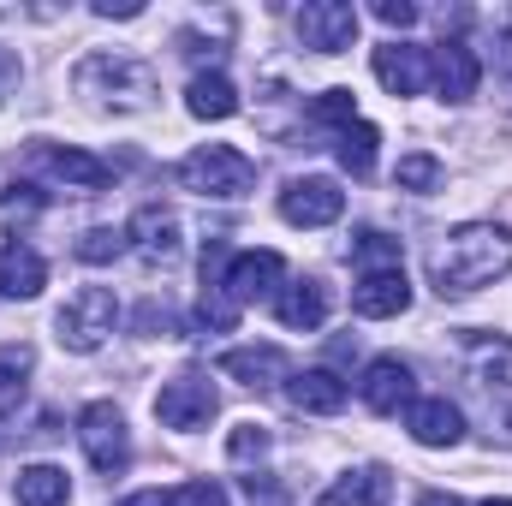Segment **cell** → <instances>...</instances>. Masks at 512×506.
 I'll return each mask as SVG.
<instances>
[{
  "label": "cell",
  "instance_id": "obj_1",
  "mask_svg": "<svg viewBox=\"0 0 512 506\" xmlns=\"http://www.w3.org/2000/svg\"><path fill=\"white\" fill-rule=\"evenodd\" d=\"M512 268V233L495 221H471L459 233H447V245L435 251V286L441 292H477L489 280H501Z\"/></svg>",
  "mask_w": 512,
  "mask_h": 506
},
{
  "label": "cell",
  "instance_id": "obj_2",
  "mask_svg": "<svg viewBox=\"0 0 512 506\" xmlns=\"http://www.w3.org/2000/svg\"><path fill=\"white\" fill-rule=\"evenodd\" d=\"M179 185L197 191V197H245L256 185V167L233 143H203V149H191L179 161Z\"/></svg>",
  "mask_w": 512,
  "mask_h": 506
},
{
  "label": "cell",
  "instance_id": "obj_3",
  "mask_svg": "<svg viewBox=\"0 0 512 506\" xmlns=\"http://www.w3.org/2000/svg\"><path fill=\"white\" fill-rule=\"evenodd\" d=\"M114 322H120V298H114L108 286H78V292L66 298V310L54 316L66 352H96V346L114 334Z\"/></svg>",
  "mask_w": 512,
  "mask_h": 506
},
{
  "label": "cell",
  "instance_id": "obj_4",
  "mask_svg": "<svg viewBox=\"0 0 512 506\" xmlns=\"http://www.w3.org/2000/svg\"><path fill=\"white\" fill-rule=\"evenodd\" d=\"M78 441H84V453H90V465H96L102 477L126 471L131 447H126V417H120V405H108V399L84 405V411H78Z\"/></svg>",
  "mask_w": 512,
  "mask_h": 506
},
{
  "label": "cell",
  "instance_id": "obj_5",
  "mask_svg": "<svg viewBox=\"0 0 512 506\" xmlns=\"http://www.w3.org/2000/svg\"><path fill=\"white\" fill-rule=\"evenodd\" d=\"M215 411H221V399H215V387L203 376H173L155 393V417H161L167 429H209Z\"/></svg>",
  "mask_w": 512,
  "mask_h": 506
},
{
  "label": "cell",
  "instance_id": "obj_6",
  "mask_svg": "<svg viewBox=\"0 0 512 506\" xmlns=\"http://www.w3.org/2000/svg\"><path fill=\"white\" fill-rule=\"evenodd\" d=\"M96 84H108V102H120V108H143V102L155 96V72H149V66H137V60H108V54H96V60L78 66V90H96Z\"/></svg>",
  "mask_w": 512,
  "mask_h": 506
},
{
  "label": "cell",
  "instance_id": "obj_7",
  "mask_svg": "<svg viewBox=\"0 0 512 506\" xmlns=\"http://www.w3.org/2000/svg\"><path fill=\"white\" fill-rule=\"evenodd\" d=\"M298 42L316 48V54L352 48V42H358V6H346V0H310V6L298 12Z\"/></svg>",
  "mask_w": 512,
  "mask_h": 506
},
{
  "label": "cell",
  "instance_id": "obj_8",
  "mask_svg": "<svg viewBox=\"0 0 512 506\" xmlns=\"http://www.w3.org/2000/svg\"><path fill=\"white\" fill-rule=\"evenodd\" d=\"M346 215V191L334 179H292L280 191V221L286 227H328Z\"/></svg>",
  "mask_w": 512,
  "mask_h": 506
},
{
  "label": "cell",
  "instance_id": "obj_9",
  "mask_svg": "<svg viewBox=\"0 0 512 506\" xmlns=\"http://www.w3.org/2000/svg\"><path fill=\"white\" fill-rule=\"evenodd\" d=\"M280 274H286V256L280 251H245L227 262V274H221L215 292H227L233 304H256V298H268L280 286Z\"/></svg>",
  "mask_w": 512,
  "mask_h": 506
},
{
  "label": "cell",
  "instance_id": "obj_10",
  "mask_svg": "<svg viewBox=\"0 0 512 506\" xmlns=\"http://www.w3.org/2000/svg\"><path fill=\"white\" fill-rule=\"evenodd\" d=\"M405 429H411L417 447H453V441L465 435V411H459L453 399L429 393V399H411V405H405Z\"/></svg>",
  "mask_w": 512,
  "mask_h": 506
},
{
  "label": "cell",
  "instance_id": "obj_11",
  "mask_svg": "<svg viewBox=\"0 0 512 506\" xmlns=\"http://www.w3.org/2000/svg\"><path fill=\"white\" fill-rule=\"evenodd\" d=\"M376 78L393 96H423V84H429V48H417V42H382L376 48Z\"/></svg>",
  "mask_w": 512,
  "mask_h": 506
},
{
  "label": "cell",
  "instance_id": "obj_12",
  "mask_svg": "<svg viewBox=\"0 0 512 506\" xmlns=\"http://www.w3.org/2000/svg\"><path fill=\"white\" fill-rule=\"evenodd\" d=\"M429 72H435V90H441L447 102H471V96H477V78H483V66H477V54H471L465 42H435Z\"/></svg>",
  "mask_w": 512,
  "mask_h": 506
},
{
  "label": "cell",
  "instance_id": "obj_13",
  "mask_svg": "<svg viewBox=\"0 0 512 506\" xmlns=\"http://www.w3.org/2000/svg\"><path fill=\"white\" fill-rule=\"evenodd\" d=\"M352 310H358L364 322H382V316H399V310H411V280H405V268L364 274V280L352 286Z\"/></svg>",
  "mask_w": 512,
  "mask_h": 506
},
{
  "label": "cell",
  "instance_id": "obj_14",
  "mask_svg": "<svg viewBox=\"0 0 512 506\" xmlns=\"http://www.w3.org/2000/svg\"><path fill=\"white\" fill-rule=\"evenodd\" d=\"M358 393H364V405L376 417H393L399 405H411V364L405 358H376L358 381Z\"/></svg>",
  "mask_w": 512,
  "mask_h": 506
},
{
  "label": "cell",
  "instance_id": "obj_15",
  "mask_svg": "<svg viewBox=\"0 0 512 506\" xmlns=\"http://www.w3.org/2000/svg\"><path fill=\"white\" fill-rule=\"evenodd\" d=\"M221 376L245 381V387H274L286 376V352L280 346H233V352H221Z\"/></svg>",
  "mask_w": 512,
  "mask_h": 506
},
{
  "label": "cell",
  "instance_id": "obj_16",
  "mask_svg": "<svg viewBox=\"0 0 512 506\" xmlns=\"http://www.w3.org/2000/svg\"><path fill=\"white\" fill-rule=\"evenodd\" d=\"M48 286V262L30 245H6L0 251V298H36Z\"/></svg>",
  "mask_w": 512,
  "mask_h": 506
},
{
  "label": "cell",
  "instance_id": "obj_17",
  "mask_svg": "<svg viewBox=\"0 0 512 506\" xmlns=\"http://www.w3.org/2000/svg\"><path fill=\"white\" fill-rule=\"evenodd\" d=\"M185 108H191L197 120H233V114H239V90H233L227 72H197L191 90H185Z\"/></svg>",
  "mask_w": 512,
  "mask_h": 506
},
{
  "label": "cell",
  "instance_id": "obj_18",
  "mask_svg": "<svg viewBox=\"0 0 512 506\" xmlns=\"http://www.w3.org/2000/svg\"><path fill=\"white\" fill-rule=\"evenodd\" d=\"M36 161L60 179V185H78V191H102L108 185V161L84 155V149H36Z\"/></svg>",
  "mask_w": 512,
  "mask_h": 506
},
{
  "label": "cell",
  "instance_id": "obj_19",
  "mask_svg": "<svg viewBox=\"0 0 512 506\" xmlns=\"http://www.w3.org/2000/svg\"><path fill=\"white\" fill-rule=\"evenodd\" d=\"M274 310H280L286 328H304V334H310V328L328 322V286H322V280H292Z\"/></svg>",
  "mask_w": 512,
  "mask_h": 506
},
{
  "label": "cell",
  "instance_id": "obj_20",
  "mask_svg": "<svg viewBox=\"0 0 512 506\" xmlns=\"http://www.w3.org/2000/svg\"><path fill=\"white\" fill-rule=\"evenodd\" d=\"M286 393H292L298 411H316V417H334L346 405V381L334 376V370H304V376H292Z\"/></svg>",
  "mask_w": 512,
  "mask_h": 506
},
{
  "label": "cell",
  "instance_id": "obj_21",
  "mask_svg": "<svg viewBox=\"0 0 512 506\" xmlns=\"http://www.w3.org/2000/svg\"><path fill=\"white\" fill-rule=\"evenodd\" d=\"M387 495H393V477H387L382 465H364V471L340 477V483H334L316 506H382Z\"/></svg>",
  "mask_w": 512,
  "mask_h": 506
},
{
  "label": "cell",
  "instance_id": "obj_22",
  "mask_svg": "<svg viewBox=\"0 0 512 506\" xmlns=\"http://www.w3.org/2000/svg\"><path fill=\"white\" fill-rule=\"evenodd\" d=\"M126 233L137 239V251H143V256H173V251H179V215H173V209H155V203H149V209H137Z\"/></svg>",
  "mask_w": 512,
  "mask_h": 506
},
{
  "label": "cell",
  "instance_id": "obj_23",
  "mask_svg": "<svg viewBox=\"0 0 512 506\" xmlns=\"http://www.w3.org/2000/svg\"><path fill=\"white\" fill-rule=\"evenodd\" d=\"M66 495H72V483H66L60 465H24L18 483H12V501L18 506H66Z\"/></svg>",
  "mask_w": 512,
  "mask_h": 506
},
{
  "label": "cell",
  "instance_id": "obj_24",
  "mask_svg": "<svg viewBox=\"0 0 512 506\" xmlns=\"http://www.w3.org/2000/svg\"><path fill=\"white\" fill-rule=\"evenodd\" d=\"M30 370H36V352H30L24 340H6V346H0V417H6V411H18Z\"/></svg>",
  "mask_w": 512,
  "mask_h": 506
},
{
  "label": "cell",
  "instance_id": "obj_25",
  "mask_svg": "<svg viewBox=\"0 0 512 506\" xmlns=\"http://www.w3.org/2000/svg\"><path fill=\"white\" fill-rule=\"evenodd\" d=\"M376 143H382V131H376V126H364V120H358V126H346V131H340V167L364 179V173L376 167Z\"/></svg>",
  "mask_w": 512,
  "mask_h": 506
},
{
  "label": "cell",
  "instance_id": "obj_26",
  "mask_svg": "<svg viewBox=\"0 0 512 506\" xmlns=\"http://www.w3.org/2000/svg\"><path fill=\"white\" fill-rule=\"evenodd\" d=\"M352 262H358L364 274H387V268H399V239H387V233H358Z\"/></svg>",
  "mask_w": 512,
  "mask_h": 506
},
{
  "label": "cell",
  "instance_id": "obj_27",
  "mask_svg": "<svg viewBox=\"0 0 512 506\" xmlns=\"http://www.w3.org/2000/svg\"><path fill=\"white\" fill-rule=\"evenodd\" d=\"M268 441H274V435H268L262 423H239V429L227 435V459H233V465H251V459L268 453Z\"/></svg>",
  "mask_w": 512,
  "mask_h": 506
},
{
  "label": "cell",
  "instance_id": "obj_28",
  "mask_svg": "<svg viewBox=\"0 0 512 506\" xmlns=\"http://www.w3.org/2000/svg\"><path fill=\"white\" fill-rule=\"evenodd\" d=\"M72 251H78V262H114V256L126 251V233H114V227H90Z\"/></svg>",
  "mask_w": 512,
  "mask_h": 506
},
{
  "label": "cell",
  "instance_id": "obj_29",
  "mask_svg": "<svg viewBox=\"0 0 512 506\" xmlns=\"http://www.w3.org/2000/svg\"><path fill=\"white\" fill-rule=\"evenodd\" d=\"M316 120H328V126H358V96H352V90H322V96H316Z\"/></svg>",
  "mask_w": 512,
  "mask_h": 506
},
{
  "label": "cell",
  "instance_id": "obj_30",
  "mask_svg": "<svg viewBox=\"0 0 512 506\" xmlns=\"http://www.w3.org/2000/svg\"><path fill=\"white\" fill-rule=\"evenodd\" d=\"M393 179H399L405 191H429V185L441 179V161H435V155H405V161L393 167Z\"/></svg>",
  "mask_w": 512,
  "mask_h": 506
},
{
  "label": "cell",
  "instance_id": "obj_31",
  "mask_svg": "<svg viewBox=\"0 0 512 506\" xmlns=\"http://www.w3.org/2000/svg\"><path fill=\"white\" fill-rule=\"evenodd\" d=\"M167 506H227V489H221V483H203V477H197V483L173 489V495H167Z\"/></svg>",
  "mask_w": 512,
  "mask_h": 506
},
{
  "label": "cell",
  "instance_id": "obj_32",
  "mask_svg": "<svg viewBox=\"0 0 512 506\" xmlns=\"http://www.w3.org/2000/svg\"><path fill=\"white\" fill-rule=\"evenodd\" d=\"M6 215H36L42 209V197H36V185H6Z\"/></svg>",
  "mask_w": 512,
  "mask_h": 506
},
{
  "label": "cell",
  "instance_id": "obj_33",
  "mask_svg": "<svg viewBox=\"0 0 512 506\" xmlns=\"http://www.w3.org/2000/svg\"><path fill=\"white\" fill-rule=\"evenodd\" d=\"M245 495H251V506H286V489L280 483H268V477H245Z\"/></svg>",
  "mask_w": 512,
  "mask_h": 506
},
{
  "label": "cell",
  "instance_id": "obj_34",
  "mask_svg": "<svg viewBox=\"0 0 512 506\" xmlns=\"http://www.w3.org/2000/svg\"><path fill=\"white\" fill-rule=\"evenodd\" d=\"M376 18L405 30V24H417V6H411V0H376Z\"/></svg>",
  "mask_w": 512,
  "mask_h": 506
},
{
  "label": "cell",
  "instance_id": "obj_35",
  "mask_svg": "<svg viewBox=\"0 0 512 506\" xmlns=\"http://www.w3.org/2000/svg\"><path fill=\"white\" fill-rule=\"evenodd\" d=\"M137 328H143V334H155V328H161V334H173V310H161V304H143V310H137Z\"/></svg>",
  "mask_w": 512,
  "mask_h": 506
},
{
  "label": "cell",
  "instance_id": "obj_36",
  "mask_svg": "<svg viewBox=\"0 0 512 506\" xmlns=\"http://www.w3.org/2000/svg\"><path fill=\"white\" fill-rule=\"evenodd\" d=\"M12 84H18V54L0 48V96H12Z\"/></svg>",
  "mask_w": 512,
  "mask_h": 506
},
{
  "label": "cell",
  "instance_id": "obj_37",
  "mask_svg": "<svg viewBox=\"0 0 512 506\" xmlns=\"http://www.w3.org/2000/svg\"><path fill=\"white\" fill-rule=\"evenodd\" d=\"M120 506H167V495H161V489H137V495H126Z\"/></svg>",
  "mask_w": 512,
  "mask_h": 506
},
{
  "label": "cell",
  "instance_id": "obj_38",
  "mask_svg": "<svg viewBox=\"0 0 512 506\" xmlns=\"http://www.w3.org/2000/svg\"><path fill=\"white\" fill-rule=\"evenodd\" d=\"M417 506H465V501H459V495H441V489H435V495H423Z\"/></svg>",
  "mask_w": 512,
  "mask_h": 506
},
{
  "label": "cell",
  "instance_id": "obj_39",
  "mask_svg": "<svg viewBox=\"0 0 512 506\" xmlns=\"http://www.w3.org/2000/svg\"><path fill=\"white\" fill-rule=\"evenodd\" d=\"M483 506H512V501H483Z\"/></svg>",
  "mask_w": 512,
  "mask_h": 506
}]
</instances>
